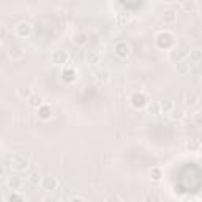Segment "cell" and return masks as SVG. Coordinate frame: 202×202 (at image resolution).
Here are the masks:
<instances>
[{"label": "cell", "instance_id": "6da1fadb", "mask_svg": "<svg viewBox=\"0 0 202 202\" xmlns=\"http://www.w3.org/2000/svg\"><path fill=\"white\" fill-rule=\"evenodd\" d=\"M145 200H147V202H161V194H159V191H156V190L149 191V193L145 194Z\"/></svg>", "mask_w": 202, "mask_h": 202}, {"label": "cell", "instance_id": "7a4b0ae2", "mask_svg": "<svg viewBox=\"0 0 202 202\" xmlns=\"http://www.w3.org/2000/svg\"><path fill=\"white\" fill-rule=\"evenodd\" d=\"M197 100H199V98H197L196 95H193V93H191V97H190V95H188V101H186V103L193 106V104H196V103H197Z\"/></svg>", "mask_w": 202, "mask_h": 202}, {"label": "cell", "instance_id": "3957f363", "mask_svg": "<svg viewBox=\"0 0 202 202\" xmlns=\"http://www.w3.org/2000/svg\"><path fill=\"white\" fill-rule=\"evenodd\" d=\"M199 147H200V144L197 142V141H190V142H188V149H199Z\"/></svg>", "mask_w": 202, "mask_h": 202}, {"label": "cell", "instance_id": "277c9868", "mask_svg": "<svg viewBox=\"0 0 202 202\" xmlns=\"http://www.w3.org/2000/svg\"><path fill=\"white\" fill-rule=\"evenodd\" d=\"M19 29H21V33H29V24H21Z\"/></svg>", "mask_w": 202, "mask_h": 202}, {"label": "cell", "instance_id": "5b68a950", "mask_svg": "<svg viewBox=\"0 0 202 202\" xmlns=\"http://www.w3.org/2000/svg\"><path fill=\"white\" fill-rule=\"evenodd\" d=\"M106 202H118V199H117L115 194H111V196H107V197H106Z\"/></svg>", "mask_w": 202, "mask_h": 202}, {"label": "cell", "instance_id": "8992f818", "mask_svg": "<svg viewBox=\"0 0 202 202\" xmlns=\"http://www.w3.org/2000/svg\"><path fill=\"white\" fill-rule=\"evenodd\" d=\"M46 202H59L56 197H52V199H46Z\"/></svg>", "mask_w": 202, "mask_h": 202}]
</instances>
